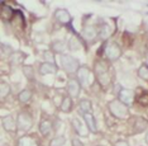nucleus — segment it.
<instances>
[{"label":"nucleus","instance_id":"obj_1","mask_svg":"<svg viewBox=\"0 0 148 146\" xmlns=\"http://www.w3.org/2000/svg\"><path fill=\"white\" fill-rule=\"evenodd\" d=\"M109 111L115 116L116 118H120V120H125L129 116V109L124 103H122L119 99L118 100H113L109 103Z\"/></svg>","mask_w":148,"mask_h":146},{"label":"nucleus","instance_id":"obj_2","mask_svg":"<svg viewBox=\"0 0 148 146\" xmlns=\"http://www.w3.org/2000/svg\"><path fill=\"white\" fill-rule=\"evenodd\" d=\"M61 66L63 67V70L67 71L69 74L77 73L80 69V62L79 60L75 59L72 56L69 55H62L61 56Z\"/></svg>","mask_w":148,"mask_h":146},{"label":"nucleus","instance_id":"obj_3","mask_svg":"<svg viewBox=\"0 0 148 146\" xmlns=\"http://www.w3.org/2000/svg\"><path fill=\"white\" fill-rule=\"evenodd\" d=\"M77 81L80 83V85L85 86V88H89L91 84L94 83V75L92 73L87 69L86 66H81L77 71Z\"/></svg>","mask_w":148,"mask_h":146},{"label":"nucleus","instance_id":"obj_4","mask_svg":"<svg viewBox=\"0 0 148 146\" xmlns=\"http://www.w3.org/2000/svg\"><path fill=\"white\" fill-rule=\"evenodd\" d=\"M95 73L97 76V80L101 85H108L110 83V75L109 71H108V66L104 62H96L95 65Z\"/></svg>","mask_w":148,"mask_h":146},{"label":"nucleus","instance_id":"obj_5","mask_svg":"<svg viewBox=\"0 0 148 146\" xmlns=\"http://www.w3.org/2000/svg\"><path fill=\"white\" fill-rule=\"evenodd\" d=\"M16 123H18V128L22 131H27L32 127L33 125V118L29 116L25 112H22V113L18 114V120H16Z\"/></svg>","mask_w":148,"mask_h":146},{"label":"nucleus","instance_id":"obj_6","mask_svg":"<svg viewBox=\"0 0 148 146\" xmlns=\"http://www.w3.org/2000/svg\"><path fill=\"white\" fill-rule=\"evenodd\" d=\"M120 53H122L120 47L118 46L115 42L109 43V45L106 46V48H105V55H106V57H108V60H109V61L118 60L120 57Z\"/></svg>","mask_w":148,"mask_h":146},{"label":"nucleus","instance_id":"obj_7","mask_svg":"<svg viewBox=\"0 0 148 146\" xmlns=\"http://www.w3.org/2000/svg\"><path fill=\"white\" fill-rule=\"evenodd\" d=\"M118 97H119V100L122 102V103H124L125 106H129L134 100V91L130 89H120Z\"/></svg>","mask_w":148,"mask_h":146},{"label":"nucleus","instance_id":"obj_8","mask_svg":"<svg viewBox=\"0 0 148 146\" xmlns=\"http://www.w3.org/2000/svg\"><path fill=\"white\" fill-rule=\"evenodd\" d=\"M97 36H99V30L92 26L85 27V28L82 29V37L87 41V42H94Z\"/></svg>","mask_w":148,"mask_h":146},{"label":"nucleus","instance_id":"obj_9","mask_svg":"<svg viewBox=\"0 0 148 146\" xmlns=\"http://www.w3.org/2000/svg\"><path fill=\"white\" fill-rule=\"evenodd\" d=\"M67 90H69V94L71 98H77L80 95V90H81V88H80V83L77 80H70L69 83H67Z\"/></svg>","mask_w":148,"mask_h":146},{"label":"nucleus","instance_id":"obj_10","mask_svg":"<svg viewBox=\"0 0 148 146\" xmlns=\"http://www.w3.org/2000/svg\"><path fill=\"white\" fill-rule=\"evenodd\" d=\"M55 17L62 24H67V23L71 22V14H70L66 9H57L55 13Z\"/></svg>","mask_w":148,"mask_h":146},{"label":"nucleus","instance_id":"obj_11","mask_svg":"<svg viewBox=\"0 0 148 146\" xmlns=\"http://www.w3.org/2000/svg\"><path fill=\"white\" fill-rule=\"evenodd\" d=\"M3 126H4L6 131L14 132L16 128H18V123H16V121L12 116H6L3 118Z\"/></svg>","mask_w":148,"mask_h":146},{"label":"nucleus","instance_id":"obj_12","mask_svg":"<svg viewBox=\"0 0 148 146\" xmlns=\"http://www.w3.org/2000/svg\"><path fill=\"white\" fill-rule=\"evenodd\" d=\"M57 71V67L53 62H43L39 67V73L42 75H48V74H55Z\"/></svg>","mask_w":148,"mask_h":146},{"label":"nucleus","instance_id":"obj_13","mask_svg":"<svg viewBox=\"0 0 148 146\" xmlns=\"http://www.w3.org/2000/svg\"><path fill=\"white\" fill-rule=\"evenodd\" d=\"M39 132H41L45 137H48L49 135L52 134V123L47 120L42 121L41 123H39Z\"/></svg>","mask_w":148,"mask_h":146},{"label":"nucleus","instance_id":"obj_14","mask_svg":"<svg viewBox=\"0 0 148 146\" xmlns=\"http://www.w3.org/2000/svg\"><path fill=\"white\" fill-rule=\"evenodd\" d=\"M84 120H85L86 125H87V128H89L90 131L92 132V134H95L97 131L96 130V123H95V118L91 113H87V114H84Z\"/></svg>","mask_w":148,"mask_h":146},{"label":"nucleus","instance_id":"obj_15","mask_svg":"<svg viewBox=\"0 0 148 146\" xmlns=\"http://www.w3.org/2000/svg\"><path fill=\"white\" fill-rule=\"evenodd\" d=\"M133 127L136 128V131L134 132H142L147 128V121L143 120L142 117H136L134 118V125Z\"/></svg>","mask_w":148,"mask_h":146},{"label":"nucleus","instance_id":"obj_16","mask_svg":"<svg viewBox=\"0 0 148 146\" xmlns=\"http://www.w3.org/2000/svg\"><path fill=\"white\" fill-rule=\"evenodd\" d=\"M25 60V55L23 52H14V53H12L10 55V62L13 64V65H15V66H18V65H21V64L23 62V61Z\"/></svg>","mask_w":148,"mask_h":146},{"label":"nucleus","instance_id":"obj_17","mask_svg":"<svg viewBox=\"0 0 148 146\" xmlns=\"http://www.w3.org/2000/svg\"><path fill=\"white\" fill-rule=\"evenodd\" d=\"M18 146H38V142H37L33 137L23 136V137L19 138Z\"/></svg>","mask_w":148,"mask_h":146},{"label":"nucleus","instance_id":"obj_18","mask_svg":"<svg viewBox=\"0 0 148 146\" xmlns=\"http://www.w3.org/2000/svg\"><path fill=\"white\" fill-rule=\"evenodd\" d=\"M110 35H112V28H110L109 24H103L99 28V37L100 38L106 39V38L110 37Z\"/></svg>","mask_w":148,"mask_h":146},{"label":"nucleus","instance_id":"obj_19","mask_svg":"<svg viewBox=\"0 0 148 146\" xmlns=\"http://www.w3.org/2000/svg\"><path fill=\"white\" fill-rule=\"evenodd\" d=\"M79 108H80V111H81L84 114L91 113V102L87 100V99H82L79 103Z\"/></svg>","mask_w":148,"mask_h":146},{"label":"nucleus","instance_id":"obj_20","mask_svg":"<svg viewBox=\"0 0 148 146\" xmlns=\"http://www.w3.org/2000/svg\"><path fill=\"white\" fill-rule=\"evenodd\" d=\"M72 126H73V128H75V131L77 132V134L82 135V136H86L87 135V132L84 131V126H82L81 122H80L79 118H73L72 120Z\"/></svg>","mask_w":148,"mask_h":146},{"label":"nucleus","instance_id":"obj_21","mask_svg":"<svg viewBox=\"0 0 148 146\" xmlns=\"http://www.w3.org/2000/svg\"><path fill=\"white\" fill-rule=\"evenodd\" d=\"M72 109V99L70 97H66L63 98L62 103H61V111L67 113V112H70Z\"/></svg>","mask_w":148,"mask_h":146},{"label":"nucleus","instance_id":"obj_22","mask_svg":"<svg viewBox=\"0 0 148 146\" xmlns=\"http://www.w3.org/2000/svg\"><path fill=\"white\" fill-rule=\"evenodd\" d=\"M9 94H10V85L8 83H5V81H1V84H0V97L4 99Z\"/></svg>","mask_w":148,"mask_h":146},{"label":"nucleus","instance_id":"obj_23","mask_svg":"<svg viewBox=\"0 0 148 146\" xmlns=\"http://www.w3.org/2000/svg\"><path fill=\"white\" fill-rule=\"evenodd\" d=\"M138 76H139L140 79L148 81V65L147 64L140 65V67L138 69Z\"/></svg>","mask_w":148,"mask_h":146},{"label":"nucleus","instance_id":"obj_24","mask_svg":"<svg viewBox=\"0 0 148 146\" xmlns=\"http://www.w3.org/2000/svg\"><path fill=\"white\" fill-rule=\"evenodd\" d=\"M31 97H32V93L29 90H23V91H21L19 93V95H18V98H19V100L22 102V103H27V102H29V99H31Z\"/></svg>","mask_w":148,"mask_h":146},{"label":"nucleus","instance_id":"obj_25","mask_svg":"<svg viewBox=\"0 0 148 146\" xmlns=\"http://www.w3.org/2000/svg\"><path fill=\"white\" fill-rule=\"evenodd\" d=\"M65 144H66V138L63 136H60L52 138L51 142H49V146H63Z\"/></svg>","mask_w":148,"mask_h":146},{"label":"nucleus","instance_id":"obj_26","mask_svg":"<svg viewBox=\"0 0 148 146\" xmlns=\"http://www.w3.org/2000/svg\"><path fill=\"white\" fill-rule=\"evenodd\" d=\"M52 47H53V51H56V52H60V53H62L63 51L66 50V45H65V42H63V41L55 42L52 45Z\"/></svg>","mask_w":148,"mask_h":146},{"label":"nucleus","instance_id":"obj_27","mask_svg":"<svg viewBox=\"0 0 148 146\" xmlns=\"http://www.w3.org/2000/svg\"><path fill=\"white\" fill-rule=\"evenodd\" d=\"M13 15V10L9 8V6H5L4 4H3V12H1V17L4 19H10Z\"/></svg>","mask_w":148,"mask_h":146},{"label":"nucleus","instance_id":"obj_28","mask_svg":"<svg viewBox=\"0 0 148 146\" xmlns=\"http://www.w3.org/2000/svg\"><path fill=\"white\" fill-rule=\"evenodd\" d=\"M69 48L72 50V51H76V50L80 48V42L75 38V37H72V38L69 41Z\"/></svg>","mask_w":148,"mask_h":146},{"label":"nucleus","instance_id":"obj_29","mask_svg":"<svg viewBox=\"0 0 148 146\" xmlns=\"http://www.w3.org/2000/svg\"><path fill=\"white\" fill-rule=\"evenodd\" d=\"M138 103H139L140 106H148V94L143 93L142 95H139V98H138Z\"/></svg>","mask_w":148,"mask_h":146},{"label":"nucleus","instance_id":"obj_30","mask_svg":"<svg viewBox=\"0 0 148 146\" xmlns=\"http://www.w3.org/2000/svg\"><path fill=\"white\" fill-rule=\"evenodd\" d=\"M72 146H84V144L80 141V138L75 137V138H72Z\"/></svg>","mask_w":148,"mask_h":146},{"label":"nucleus","instance_id":"obj_31","mask_svg":"<svg viewBox=\"0 0 148 146\" xmlns=\"http://www.w3.org/2000/svg\"><path fill=\"white\" fill-rule=\"evenodd\" d=\"M45 56H46V59H48V60H49V62H52V61H53V56H52V53H49V52H45Z\"/></svg>","mask_w":148,"mask_h":146},{"label":"nucleus","instance_id":"obj_32","mask_svg":"<svg viewBox=\"0 0 148 146\" xmlns=\"http://www.w3.org/2000/svg\"><path fill=\"white\" fill-rule=\"evenodd\" d=\"M115 146H129V145H128V142H125V141H118Z\"/></svg>","mask_w":148,"mask_h":146},{"label":"nucleus","instance_id":"obj_33","mask_svg":"<svg viewBox=\"0 0 148 146\" xmlns=\"http://www.w3.org/2000/svg\"><path fill=\"white\" fill-rule=\"evenodd\" d=\"M146 142L148 144V132H147V135H146Z\"/></svg>","mask_w":148,"mask_h":146}]
</instances>
